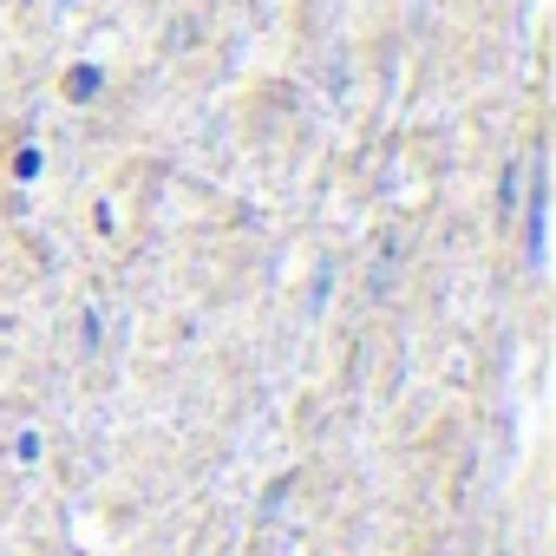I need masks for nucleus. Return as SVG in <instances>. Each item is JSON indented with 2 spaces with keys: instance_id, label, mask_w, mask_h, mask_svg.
I'll list each match as a JSON object with an SVG mask.
<instances>
[{
  "instance_id": "1",
  "label": "nucleus",
  "mask_w": 556,
  "mask_h": 556,
  "mask_svg": "<svg viewBox=\"0 0 556 556\" xmlns=\"http://www.w3.org/2000/svg\"><path fill=\"white\" fill-rule=\"evenodd\" d=\"M543 216H549V190H543V170H530V216H523V249H530V262H543Z\"/></svg>"
},
{
  "instance_id": "2",
  "label": "nucleus",
  "mask_w": 556,
  "mask_h": 556,
  "mask_svg": "<svg viewBox=\"0 0 556 556\" xmlns=\"http://www.w3.org/2000/svg\"><path fill=\"white\" fill-rule=\"evenodd\" d=\"M99 92V66H73L66 73V99H92Z\"/></svg>"
},
{
  "instance_id": "3",
  "label": "nucleus",
  "mask_w": 556,
  "mask_h": 556,
  "mask_svg": "<svg viewBox=\"0 0 556 556\" xmlns=\"http://www.w3.org/2000/svg\"><path fill=\"white\" fill-rule=\"evenodd\" d=\"M510 203H517V170H504V190H497V216L510 223Z\"/></svg>"
},
{
  "instance_id": "4",
  "label": "nucleus",
  "mask_w": 556,
  "mask_h": 556,
  "mask_svg": "<svg viewBox=\"0 0 556 556\" xmlns=\"http://www.w3.org/2000/svg\"><path fill=\"white\" fill-rule=\"evenodd\" d=\"M53 8H73V0H53Z\"/></svg>"
}]
</instances>
